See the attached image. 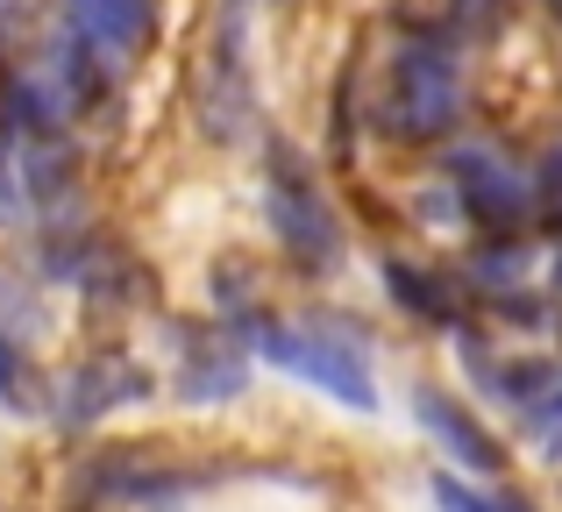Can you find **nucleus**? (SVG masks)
Returning a JSON list of instances; mask_svg holds the SVG:
<instances>
[{
    "label": "nucleus",
    "instance_id": "nucleus-1",
    "mask_svg": "<svg viewBox=\"0 0 562 512\" xmlns=\"http://www.w3.org/2000/svg\"><path fill=\"white\" fill-rule=\"evenodd\" d=\"M456 107H463V79H456V57L441 43L413 36L406 50L384 65V93H378V128L398 143H435L456 128Z\"/></svg>",
    "mask_w": 562,
    "mask_h": 512
},
{
    "label": "nucleus",
    "instance_id": "nucleus-2",
    "mask_svg": "<svg viewBox=\"0 0 562 512\" xmlns=\"http://www.w3.org/2000/svg\"><path fill=\"white\" fill-rule=\"evenodd\" d=\"M271 228H278V242H285V257L300 263V271H328V263L342 257L328 200H321L314 171L300 164V150H285V143L271 150Z\"/></svg>",
    "mask_w": 562,
    "mask_h": 512
},
{
    "label": "nucleus",
    "instance_id": "nucleus-3",
    "mask_svg": "<svg viewBox=\"0 0 562 512\" xmlns=\"http://www.w3.org/2000/svg\"><path fill=\"white\" fill-rule=\"evenodd\" d=\"M249 334H257V356L300 371L306 385L335 391L342 406H357V413H371V406H378V385H371V371H363V356L349 342H314V334L285 328V320H249Z\"/></svg>",
    "mask_w": 562,
    "mask_h": 512
},
{
    "label": "nucleus",
    "instance_id": "nucleus-4",
    "mask_svg": "<svg viewBox=\"0 0 562 512\" xmlns=\"http://www.w3.org/2000/svg\"><path fill=\"white\" fill-rule=\"evenodd\" d=\"M449 185H456V200H463V214L477 228H492V236L527 228V214H535L527 171H513L506 157H492V150H456L449 157Z\"/></svg>",
    "mask_w": 562,
    "mask_h": 512
},
{
    "label": "nucleus",
    "instance_id": "nucleus-5",
    "mask_svg": "<svg viewBox=\"0 0 562 512\" xmlns=\"http://www.w3.org/2000/svg\"><path fill=\"white\" fill-rule=\"evenodd\" d=\"M65 22L86 50H100L114 71H128L157 29V0H65Z\"/></svg>",
    "mask_w": 562,
    "mask_h": 512
},
{
    "label": "nucleus",
    "instance_id": "nucleus-6",
    "mask_svg": "<svg viewBox=\"0 0 562 512\" xmlns=\"http://www.w3.org/2000/svg\"><path fill=\"white\" fill-rule=\"evenodd\" d=\"M413 406H420V428L435 434L463 470H498V463H506V456H498V442H492V428H484L463 399H449V391H420Z\"/></svg>",
    "mask_w": 562,
    "mask_h": 512
},
{
    "label": "nucleus",
    "instance_id": "nucleus-7",
    "mask_svg": "<svg viewBox=\"0 0 562 512\" xmlns=\"http://www.w3.org/2000/svg\"><path fill=\"white\" fill-rule=\"evenodd\" d=\"M150 391V377L143 371H128V363H93V371H79L65 385V420H93V413H108V406H122V399H143Z\"/></svg>",
    "mask_w": 562,
    "mask_h": 512
},
{
    "label": "nucleus",
    "instance_id": "nucleus-8",
    "mask_svg": "<svg viewBox=\"0 0 562 512\" xmlns=\"http://www.w3.org/2000/svg\"><path fill=\"white\" fill-rule=\"evenodd\" d=\"M57 93H65L71 107H108L114 100V65L100 50H86L79 36H65V50H57Z\"/></svg>",
    "mask_w": 562,
    "mask_h": 512
},
{
    "label": "nucleus",
    "instance_id": "nucleus-9",
    "mask_svg": "<svg viewBox=\"0 0 562 512\" xmlns=\"http://www.w3.org/2000/svg\"><path fill=\"white\" fill-rule=\"evenodd\" d=\"M384 285H392V299L406 306V314L435 320V328H449V320H463V299H456V292L441 285V277L413 271V263H384Z\"/></svg>",
    "mask_w": 562,
    "mask_h": 512
},
{
    "label": "nucleus",
    "instance_id": "nucleus-10",
    "mask_svg": "<svg viewBox=\"0 0 562 512\" xmlns=\"http://www.w3.org/2000/svg\"><path fill=\"white\" fill-rule=\"evenodd\" d=\"M243 356H235V349H192L186 356V371H179V391L192 406H214V399H235V391H243Z\"/></svg>",
    "mask_w": 562,
    "mask_h": 512
},
{
    "label": "nucleus",
    "instance_id": "nucleus-11",
    "mask_svg": "<svg viewBox=\"0 0 562 512\" xmlns=\"http://www.w3.org/2000/svg\"><path fill=\"white\" fill-rule=\"evenodd\" d=\"M392 22L406 29V36H420V43H441L449 36V0H392Z\"/></svg>",
    "mask_w": 562,
    "mask_h": 512
},
{
    "label": "nucleus",
    "instance_id": "nucleus-12",
    "mask_svg": "<svg viewBox=\"0 0 562 512\" xmlns=\"http://www.w3.org/2000/svg\"><path fill=\"white\" fill-rule=\"evenodd\" d=\"M435 499H441V512H498V499H477L470 485H456L449 470L435 477Z\"/></svg>",
    "mask_w": 562,
    "mask_h": 512
},
{
    "label": "nucleus",
    "instance_id": "nucleus-13",
    "mask_svg": "<svg viewBox=\"0 0 562 512\" xmlns=\"http://www.w3.org/2000/svg\"><path fill=\"white\" fill-rule=\"evenodd\" d=\"M0 399H8V406H22V356H14L8 328H0Z\"/></svg>",
    "mask_w": 562,
    "mask_h": 512
},
{
    "label": "nucleus",
    "instance_id": "nucleus-14",
    "mask_svg": "<svg viewBox=\"0 0 562 512\" xmlns=\"http://www.w3.org/2000/svg\"><path fill=\"white\" fill-rule=\"evenodd\" d=\"M449 22L456 29H492L498 22V0H449Z\"/></svg>",
    "mask_w": 562,
    "mask_h": 512
},
{
    "label": "nucleus",
    "instance_id": "nucleus-15",
    "mask_svg": "<svg viewBox=\"0 0 562 512\" xmlns=\"http://www.w3.org/2000/svg\"><path fill=\"white\" fill-rule=\"evenodd\" d=\"M498 512H527V505H520V499H498Z\"/></svg>",
    "mask_w": 562,
    "mask_h": 512
},
{
    "label": "nucleus",
    "instance_id": "nucleus-16",
    "mask_svg": "<svg viewBox=\"0 0 562 512\" xmlns=\"http://www.w3.org/2000/svg\"><path fill=\"white\" fill-rule=\"evenodd\" d=\"M549 8H555V22H562V0H549Z\"/></svg>",
    "mask_w": 562,
    "mask_h": 512
},
{
    "label": "nucleus",
    "instance_id": "nucleus-17",
    "mask_svg": "<svg viewBox=\"0 0 562 512\" xmlns=\"http://www.w3.org/2000/svg\"><path fill=\"white\" fill-rule=\"evenodd\" d=\"M555 285H562V257H555Z\"/></svg>",
    "mask_w": 562,
    "mask_h": 512
}]
</instances>
